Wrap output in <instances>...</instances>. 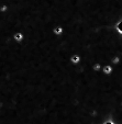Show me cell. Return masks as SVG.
I'll return each mask as SVG.
<instances>
[{"label": "cell", "instance_id": "cell-3", "mask_svg": "<svg viewBox=\"0 0 122 124\" xmlns=\"http://www.w3.org/2000/svg\"><path fill=\"white\" fill-rule=\"evenodd\" d=\"M71 62L74 64V65H76V64H78L80 62V56L79 55H73V56L71 57Z\"/></svg>", "mask_w": 122, "mask_h": 124}, {"label": "cell", "instance_id": "cell-5", "mask_svg": "<svg viewBox=\"0 0 122 124\" xmlns=\"http://www.w3.org/2000/svg\"><path fill=\"white\" fill-rule=\"evenodd\" d=\"M103 73L106 74V75H110V74L112 73V67L109 65L105 66V67H103Z\"/></svg>", "mask_w": 122, "mask_h": 124}, {"label": "cell", "instance_id": "cell-4", "mask_svg": "<svg viewBox=\"0 0 122 124\" xmlns=\"http://www.w3.org/2000/svg\"><path fill=\"white\" fill-rule=\"evenodd\" d=\"M64 29L62 28V26H55L54 29H53V33H54L55 35H61L62 33H63Z\"/></svg>", "mask_w": 122, "mask_h": 124}, {"label": "cell", "instance_id": "cell-1", "mask_svg": "<svg viewBox=\"0 0 122 124\" xmlns=\"http://www.w3.org/2000/svg\"><path fill=\"white\" fill-rule=\"evenodd\" d=\"M24 34L22 32H16V33H13V35H12V39H13V41L14 42H16V43H22L24 41Z\"/></svg>", "mask_w": 122, "mask_h": 124}, {"label": "cell", "instance_id": "cell-8", "mask_svg": "<svg viewBox=\"0 0 122 124\" xmlns=\"http://www.w3.org/2000/svg\"><path fill=\"white\" fill-rule=\"evenodd\" d=\"M112 62H113V64H119L120 58L119 57H114V58H112Z\"/></svg>", "mask_w": 122, "mask_h": 124}, {"label": "cell", "instance_id": "cell-9", "mask_svg": "<svg viewBox=\"0 0 122 124\" xmlns=\"http://www.w3.org/2000/svg\"><path fill=\"white\" fill-rule=\"evenodd\" d=\"M103 124H114V123H113L112 121H110V120H109V121H107L106 123H103Z\"/></svg>", "mask_w": 122, "mask_h": 124}, {"label": "cell", "instance_id": "cell-2", "mask_svg": "<svg viewBox=\"0 0 122 124\" xmlns=\"http://www.w3.org/2000/svg\"><path fill=\"white\" fill-rule=\"evenodd\" d=\"M9 10H10V7L7 5V3H3V5L0 6V13H1V14L7 13Z\"/></svg>", "mask_w": 122, "mask_h": 124}, {"label": "cell", "instance_id": "cell-6", "mask_svg": "<svg viewBox=\"0 0 122 124\" xmlns=\"http://www.w3.org/2000/svg\"><path fill=\"white\" fill-rule=\"evenodd\" d=\"M115 28H117L118 32H119L120 34H122V21H120L119 23L117 24V26H115Z\"/></svg>", "mask_w": 122, "mask_h": 124}, {"label": "cell", "instance_id": "cell-7", "mask_svg": "<svg viewBox=\"0 0 122 124\" xmlns=\"http://www.w3.org/2000/svg\"><path fill=\"white\" fill-rule=\"evenodd\" d=\"M94 70H99L101 68V66H100V64H96V65H94Z\"/></svg>", "mask_w": 122, "mask_h": 124}]
</instances>
